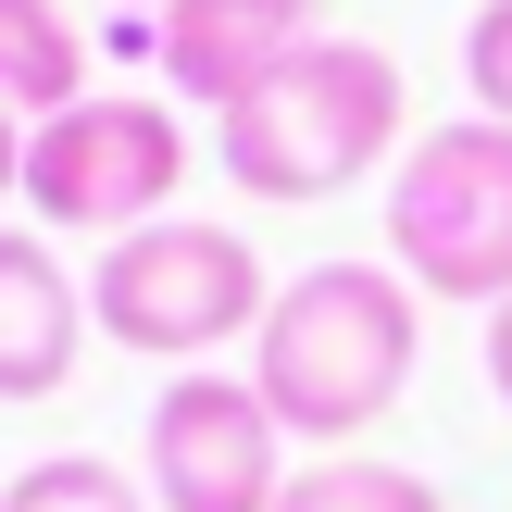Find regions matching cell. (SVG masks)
Returning <instances> with one entry per match:
<instances>
[{
	"instance_id": "obj_3",
	"label": "cell",
	"mask_w": 512,
	"mask_h": 512,
	"mask_svg": "<svg viewBox=\"0 0 512 512\" xmlns=\"http://www.w3.org/2000/svg\"><path fill=\"white\" fill-rule=\"evenodd\" d=\"M275 313V275L238 225H200V213H163L138 238H113L88 263V325L138 363H213V350L263 338Z\"/></svg>"
},
{
	"instance_id": "obj_8",
	"label": "cell",
	"mask_w": 512,
	"mask_h": 512,
	"mask_svg": "<svg viewBox=\"0 0 512 512\" xmlns=\"http://www.w3.org/2000/svg\"><path fill=\"white\" fill-rule=\"evenodd\" d=\"M75 338L88 325V275H63V250L0 225V400H50L75 375Z\"/></svg>"
},
{
	"instance_id": "obj_14",
	"label": "cell",
	"mask_w": 512,
	"mask_h": 512,
	"mask_svg": "<svg viewBox=\"0 0 512 512\" xmlns=\"http://www.w3.org/2000/svg\"><path fill=\"white\" fill-rule=\"evenodd\" d=\"M0 200H25V125L0 113Z\"/></svg>"
},
{
	"instance_id": "obj_5",
	"label": "cell",
	"mask_w": 512,
	"mask_h": 512,
	"mask_svg": "<svg viewBox=\"0 0 512 512\" xmlns=\"http://www.w3.org/2000/svg\"><path fill=\"white\" fill-rule=\"evenodd\" d=\"M188 188V125L175 100H138V88H88L75 113L25 125V213L63 225V238H138V225L175 213Z\"/></svg>"
},
{
	"instance_id": "obj_11",
	"label": "cell",
	"mask_w": 512,
	"mask_h": 512,
	"mask_svg": "<svg viewBox=\"0 0 512 512\" xmlns=\"http://www.w3.org/2000/svg\"><path fill=\"white\" fill-rule=\"evenodd\" d=\"M0 512H150V488L125 463H100V450H50V463H25Z\"/></svg>"
},
{
	"instance_id": "obj_1",
	"label": "cell",
	"mask_w": 512,
	"mask_h": 512,
	"mask_svg": "<svg viewBox=\"0 0 512 512\" xmlns=\"http://www.w3.org/2000/svg\"><path fill=\"white\" fill-rule=\"evenodd\" d=\"M425 363V288L400 263H300L250 338V388L288 438L350 450L375 413H400Z\"/></svg>"
},
{
	"instance_id": "obj_12",
	"label": "cell",
	"mask_w": 512,
	"mask_h": 512,
	"mask_svg": "<svg viewBox=\"0 0 512 512\" xmlns=\"http://www.w3.org/2000/svg\"><path fill=\"white\" fill-rule=\"evenodd\" d=\"M463 113H500L512 125V0H475V25H463Z\"/></svg>"
},
{
	"instance_id": "obj_10",
	"label": "cell",
	"mask_w": 512,
	"mask_h": 512,
	"mask_svg": "<svg viewBox=\"0 0 512 512\" xmlns=\"http://www.w3.org/2000/svg\"><path fill=\"white\" fill-rule=\"evenodd\" d=\"M275 512H450V500H438V475H413V463L325 450V463H300L288 488H275Z\"/></svg>"
},
{
	"instance_id": "obj_13",
	"label": "cell",
	"mask_w": 512,
	"mask_h": 512,
	"mask_svg": "<svg viewBox=\"0 0 512 512\" xmlns=\"http://www.w3.org/2000/svg\"><path fill=\"white\" fill-rule=\"evenodd\" d=\"M488 388H500V413H512V300L488 313Z\"/></svg>"
},
{
	"instance_id": "obj_4",
	"label": "cell",
	"mask_w": 512,
	"mask_h": 512,
	"mask_svg": "<svg viewBox=\"0 0 512 512\" xmlns=\"http://www.w3.org/2000/svg\"><path fill=\"white\" fill-rule=\"evenodd\" d=\"M388 263L463 313L512 300V125L500 113H450L388 163Z\"/></svg>"
},
{
	"instance_id": "obj_9",
	"label": "cell",
	"mask_w": 512,
	"mask_h": 512,
	"mask_svg": "<svg viewBox=\"0 0 512 512\" xmlns=\"http://www.w3.org/2000/svg\"><path fill=\"white\" fill-rule=\"evenodd\" d=\"M88 100V38H75L63 0H0V113L50 125Z\"/></svg>"
},
{
	"instance_id": "obj_6",
	"label": "cell",
	"mask_w": 512,
	"mask_h": 512,
	"mask_svg": "<svg viewBox=\"0 0 512 512\" xmlns=\"http://www.w3.org/2000/svg\"><path fill=\"white\" fill-rule=\"evenodd\" d=\"M288 425L263 413L250 375H175L138 425V488L150 512H275L288 488Z\"/></svg>"
},
{
	"instance_id": "obj_7",
	"label": "cell",
	"mask_w": 512,
	"mask_h": 512,
	"mask_svg": "<svg viewBox=\"0 0 512 512\" xmlns=\"http://www.w3.org/2000/svg\"><path fill=\"white\" fill-rule=\"evenodd\" d=\"M300 38H325L313 0H163V25H150V63H163V88H175V100L225 113V100L263 88V75L288 63Z\"/></svg>"
},
{
	"instance_id": "obj_2",
	"label": "cell",
	"mask_w": 512,
	"mask_h": 512,
	"mask_svg": "<svg viewBox=\"0 0 512 512\" xmlns=\"http://www.w3.org/2000/svg\"><path fill=\"white\" fill-rule=\"evenodd\" d=\"M388 150H400V63L375 38H300L263 88H238L213 113L225 188H238V200H275V213L363 188Z\"/></svg>"
}]
</instances>
